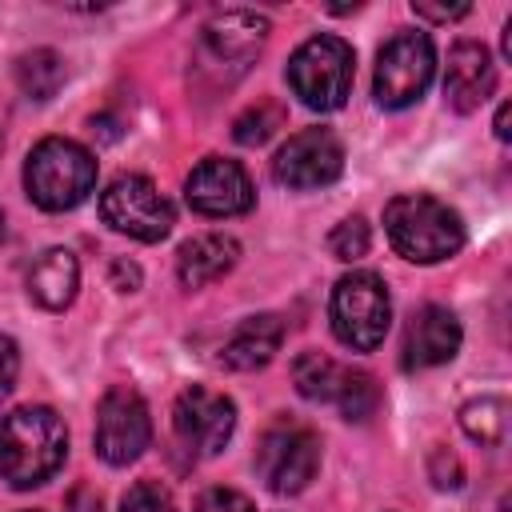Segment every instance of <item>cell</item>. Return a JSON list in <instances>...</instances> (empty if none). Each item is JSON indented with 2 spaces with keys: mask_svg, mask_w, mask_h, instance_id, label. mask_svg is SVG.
Returning <instances> with one entry per match:
<instances>
[{
  "mask_svg": "<svg viewBox=\"0 0 512 512\" xmlns=\"http://www.w3.org/2000/svg\"><path fill=\"white\" fill-rule=\"evenodd\" d=\"M68 456V428L56 408L24 404L0 420V476L12 488H36L60 472Z\"/></svg>",
  "mask_w": 512,
  "mask_h": 512,
  "instance_id": "obj_1",
  "label": "cell"
},
{
  "mask_svg": "<svg viewBox=\"0 0 512 512\" xmlns=\"http://www.w3.org/2000/svg\"><path fill=\"white\" fill-rule=\"evenodd\" d=\"M384 232H388V244L412 264H440L456 256L468 240L460 212L428 192L392 196L384 204Z\"/></svg>",
  "mask_w": 512,
  "mask_h": 512,
  "instance_id": "obj_2",
  "label": "cell"
},
{
  "mask_svg": "<svg viewBox=\"0 0 512 512\" xmlns=\"http://www.w3.org/2000/svg\"><path fill=\"white\" fill-rule=\"evenodd\" d=\"M24 192L44 212H72L96 192V156L68 136H44L24 160Z\"/></svg>",
  "mask_w": 512,
  "mask_h": 512,
  "instance_id": "obj_3",
  "label": "cell"
},
{
  "mask_svg": "<svg viewBox=\"0 0 512 512\" xmlns=\"http://www.w3.org/2000/svg\"><path fill=\"white\" fill-rule=\"evenodd\" d=\"M284 76H288L292 96H300L304 108H312V112H336V108H344V100L352 92L356 52H352L348 40H340L332 32H316V36H308L288 56Z\"/></svg>",
  "mask_w": 512,
  "mask_h": 512,
  "instance_id": "obj_4",
  "label": "cell"
},
{
  "mask_svg": "<svg viewBox=\"0 0 512 512\" xmlns=\"http://www.w3.org/2000/svg\"><path fill=\"white\" fill-rule=\"evenodd\" d=\"M332 332L352 352H372L384 344L392 324V296L376 272H348L336 280L328 300Z\"/></svg>",
  "mask_w": 512,
  "mask_h": 512,
  "instance_id": "obj_5",
  "label": "cell"
},
{
  "mask_svg": "<svg viewBox=\"0 0 512 512\" xmlns=\"http://www.w3.org/2000/svg\"><path fill=\"white\" fill-rule=\"evenodd\" d=\"M436 76V44L428 32L400 28L396 36L384 40L376 52V76H372V96L380 108H412Z\"/></svg>",
  "mask_w": 512,
  "mask_h": 512,
  "instance_id": "obj_6",
  "label": "cell"
},
{
  "mask_svg": "<svg viewBox=\"0 0 512 512\" xmlns=\"http://www.w3.org/2000/svg\"><path fill=\"white\" fill-rule=\"evenodd\" d=\"M320 468V436L292 416H280L256 448V472L276 496H296L312 484Z\"/></svg>",
  "mask_w": 512,
  "mask_h": 512,
  "instance_id": "obj_7",
  "label": "cell"
},
{
  "mask_svg": "<svg viewBox=\"0 0 512 512\" xmlns=\"http://www.w3.org/2000/svg\"><path fill=\"white\" fill-rule=\"evenodd\" d=\"M100 216L112 232H124L132 240L156 244L172 232L176 208L172 200L140 172H120L104 192H100Z\"/></svg>",
  "mask_w": 512,
  "mask_h": 512,
  "instance_id": "obj_8",
  "label": "cell"
},
{
  "mask_svg": "<svg viewBox=\"0 0 512 512\" xmlns=\"http://www.w3.org/2000/svg\"><path fill=\"white\" fill-rule=\"evenodd\" d=\"M96 456L112 468H124L144 456L152 444V412L148 400L132 384H112L96 404Z\"/></svg>",
  "mask_w": 512,
  "mask_h": 512,
  "instance_id": "obj_9",
  "label": "cell"
},
{
  "mask_svg": "<svg viewBox=\"0 0 512 512\" xmlns=\"http://www.w3.org/2000/svg\"><path fill=\"white\" fill-rule=\"evenodd\" d=\"M236 432V404L232 396L192 384L176 396L172 404V436L176 444L192 456V460H208L216 456Z\"/></svg>",
  "mask_w": 512,
  "mask_h": 512,
  "instance_id": "obj_10",
  "label": "cell"
},
{
  "mask_svg": "<svg viewBox=\"0 0 512 512\" xmlns=\"http://www.w3.org/2000/svg\"><path fill=\"white\" fill-rule=\"evenodd\" d=\"M340 172H344V144L332 128H300L272 156L276 184L292 192L328 188L332 180H340Z\"/></svg>",
  "mask_w": 512,
  "mask_h": 512,
  "instance_id": "obj_11",
  "label": "cell"
},
{
  "mask_svg": "<svg viewBox=\"0 0 512 512\" xmlns=\"http://www.w3.org/2000/svg\"><path fill=\"white\" fill-rule=\"evenodd\" d=\"M268 40V20L248 8H224L200 28V60L204 68L228 72V80L244 76V68L260 56Z\"/></svg>",
  "mask_w": 512,
  "mask_h": 512,
  "instance_id": "obj_12",
  "label": "cell"
},
{
  "mask_svg": "<svg viewBox=\"0 0 512 512\" xmlns=\"http://www.w3.org/2000/svg\"><path fill=\"white\" fill-rule=\"evenodd\" d=\"M184 200L200 216L228 220V216H244L256 204V188H252L244 164H236L228 156H204L184 180Z\"/></svg>",
  "mask_w": 512,
  "mask_h": 512,
  "instance_id": "obj_13",
  "label": "cell"
},
{
  "mask_svg": "<svg viewBox=\"0 0 512 512\" xmlns=\"http://www.w3.org/2000/svg\"><path fill=\"white\" fill-rule=\"evenodd\" d=\"M460 320L456 312H448L444 304H424L408 316L404 328V368L408 372H424V368H440L460 352Z\"/></svg>",
  "mask_w": 512,
  "mask_h": 512,
  "instance_id": "obj_14",
  "label": "cell"
},
{
  "mask_svg": "<svg viewBox=\"0 0 512 512\" xmlns=\"http://www.w3.org/2000/svg\"><path fill=\"white\" fill-rule=\"evenodd\" d=\"M496 92V64L480 40H460L448 48L444 64V104L452 112H476Z\"/></svg>",
  "mask_w": 512,
  "mask_h": 512,
  "instance_id": "obj_15",
  "label": "cell"
},
{
  "mask_svg": "<svg viewBox=\"0 0 512 512\" xmlns=\"http://www.w3.org/2000/svg\"><path fill=\"white\" fill-rule=\"evenodd\" d=\"M280 344H284V320L276 312H256L232 328V336L220 348V364L232 372H256V368L272 364Z\"/></svg>",
  "mask_w": 512,
  "mask_h": 512,
  "instance_id": "obj_16",
  "label": "cell"
},
{
  "mask_svg": "<svg viewBox=\"0 0 512 512\" xmlns=\"http://www.w3.org/2000/svg\"><path fill=\"white\" fill-rule=\"evenodd\" d=\"M240 264V244L228 232H200L180 244L176 252V276L184 288H204L212 280H224Z\"/></svg>",
  "mask_w": 512,
  "mask_h": 512,
  "instance_id": "obj_17",
  "label": "cell"
},
{
  "mask_svg": "<svg viewBox=\"0 0 512 512\" xmlns=\"http://www.w3.org/2000/svg\"><path fill=\"white\" fill-rule=\"evenodd\" d=\"M24 284H28V296L44 312H64L76 300V288H80V260L68 248H48L32 260Z\"/></svg>",
  "mask_w": 512,
  "mask_h": 512,
  "instance_id": "obj_18",
  "label": "cell"
},
{
  "mask_svg": "<svg viewBox=\"0 0 512 512\" xmlns=\"http://www.w3.org/2000/svg\"><path fill=\"white\" fill-rule=\"evenodd\" d=\"M64 76H68L64 56L52 52V48H32V52H24V56L16 60V84H20V92H24L28 100H40V104L52 100V96L60 92Z\"/></svg>",
  "mask_w": 512,
  "mask_h": 512,
  "instance_id": "obj_19",
  "label": "cell"
},
{
  "mask_svg": "<svg viewBox=\"0 0 512 512\" xmlns=\"http://www.w3.org/2000/svg\"><path fill=\"white\" fill-rule=\"evenodd\" d=\"M344 368L348 364H336L332 356L324 352H300L292 360V380H296V392L312 404H332L336 400V388L344 380Z\"/></svg>",
  "mask_w": 512,
  "mask_h": 512,
  "instance_id": "obj_20",
  "label": "cell"
},
{
  "mask_svg": "<svg viewBox=\"0 0 512 512\" xmlns=\"http://www.w3.org/2000/svg\"><path fill=\"white\" fill-rule=\"evenodd\" d=\"M460 428L480 448H500L508 440V400L504 396H476L460 408Z\"/></svg>",
  "mask_w": 512,
  "mask_h": 512,
  "instance_id": "obj_21",
  "label": "cell"
},
{
  "mask_svg": "<svg viewBox=\"0 0 512 512\" xmlns=\"http://www.w3.org/2000/svg\"><path fill=\"white\" fill-rule=\"evenodd\" d=\"M332 404L340 408V416L348 424H368L380 412V384H376V376L364 372V368H344V380H340Z\"/></svg>",
  "mask_w": 512,
  "mask_h": 512,
  "instance_id": "obj_22",
  "label": "cell"
},
{
  "mask_svg": "<svg viewBox=\"0 0 512 512\" xmlns=\"http://www.w3.org/2000/svg\"><path fill=\"white\" fill-rule=\"evenodd\" d=\"M276 128H284V108L276 100H256L232 120V136L244 148H260Z\"/></svg>",
  "mask_w": 512,
  "mask_h": 512,
  "instance_id": "obj_23",
  "label": "cell"
},
{
  "mask_svg": "<svg viewBox=\"0 0 512 512\" xmlns=\"http://www.w3.org/2000/svg\"><path fill=\"white\" fill-rule=\"evenodd\" d=\"M368 248H372V228H368L364 216H344V220L328 232V252H332L336 260H344V264L368 256Z\"/></svg>",
  "mask_w": 512,
  "mask_h": 512,
  "instance_id": "obj_24",
  "label": "cell"
},
{
  "mask_svg": "<svg viewBox=\"0 0 512 512\" xmlns=\"http://www.w3.org/2000/svg\"><path fill=\"white\" fill-rule=\"evenodd\" d=\"M120 512H176V504H172V492L160 480H136L120 496Z\"/></svg>",
  "mask_w": 512,
  "mask_h": 512,
  "instance_id": "obj_25",
  "label": "cell"
},
{
  "mask_svg": "<svg viewBox=\"0 0 512 512\" xmlns=\"http://www.w3.org/2000/svg\"><path fill=\"white\" fill-rule=\"evenodd\" d=\"M192 512H256V504H252L240 488H224V484H216V488H204V492L196 496Z\"/></svg>",
  "mask_w": 512,
  "mask_h": 512,
  "instance_id": "obj_26",
  "label": "cell"
},
{
  "mask_svg": "<svg viewBox=\"0 0 512 512\" xmlns=\"http://www.w3.org/2000/svg\"><path fill=\"white\" fill-rule=\"evenodd\" d=\"M428 476H432L436 488H452L456 492L464 484V464H460V456L452 448H432L428 452Z\"/></svg>",
  "mask_w": 512,
  "mask_h": 512,
  "instance_id": "obj_27",
  "label": "cell"
},
{
  "mask_svg": "<svg viewBox=\"0 0 512 512\" xmlns=\"http://www.w3.org/2000/svg\"><path fill=\"white\" fill-rule=\"evenodd\" d=\"M16 376H20V348H16V340H12V336H4V332H0V404L12 396Z\"/></svg>",
  "mask_w": 512,
  "mask_h": 512,
  "instance_id": "obj_28",
  "label": "cell"
},
{
  "mask_svg": "<svg viewBox=\"0 0 512 512\" xmlns=\"http://www.w3.org/2000/svg\"><path fill=\"white\" fill-rule=\"evenodd\" d=\"M412 12H416L420 20H436V24H452V20H460V16H468L472 8H468V4H452V8H436V4H412Z\"/></svg>",
  "mask_w": 512,
  "mask_h": 512,
  "instance_id": "obj_29",
  "label": "cell"
},
{
  "mask_svg": "<svg viewBox=\"0 0 512 512\" xmlns=\"http://www.w3.org/2000/svg\"><path fill=\"white\" fill-rule=\"evenodd\" d=\"M112 288L116 292H136L140 288V268L132 264V260H112Z\"/></svg>",
  "mask_w": 512,
  "mask_h": 512,
  "instance_id": "obj_30",
  "label": "cell"
},
{
  "mask_svg": "<svg viewBox=\"0 0 512 512\" xmlns=\"http://www.w3.org/2000/svg\"><path fill=\"white\" fill-rule=\"evenodd\" d=\"M68 512H100V496L88 484H76L68 492Z\"/></svg>",
  "mask_w": 512,
  "mask_h": 512,
  "instance_id": "obj_31",
  "label": "cell"
},
{
  "mask_svg": "<svg viewBox=\"0 0 512 512\" xmlns=\"http://www.w3.org/2000/svg\"><path fill=\"white\" fill-rule=\"evenodd\" d=\"M508 116H512V104L504 100V104L496 108V120H492V128H496V140H508V136H512V128H508Z\"/></svg>",
  "mask_w": 512,
  "mask_h": 512,
  "instance_id": "obj_32",
  "label": "cell"
},
{
  "mask_svg": "<svg viewBox=\"0 0 512 512\" xmlns=\"http://www.w3.org/2000/svg\"><path fill=\"white\" fill-rule=\"evenodd\" d=\"M4 232H8V228H4V212H0V240H4Z\"/></svg>",
  "mask_w": 512,
  "mask_h": 512,
  "instance_id": "obj_33",
  "label": "cell"
}]
</instances>
